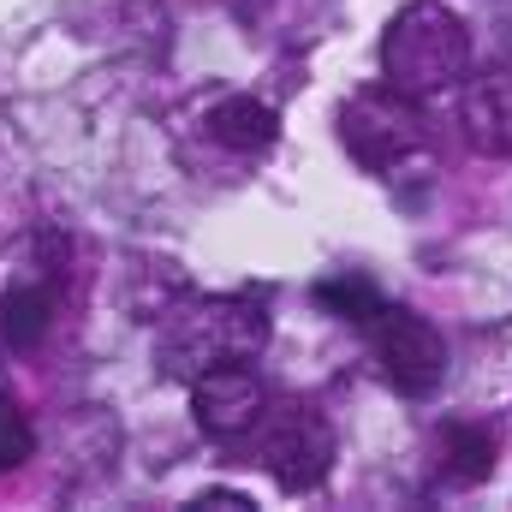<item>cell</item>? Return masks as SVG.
Instances as JSON below:
<instances>
[{
	"label": "cell",
	"instance_id": "cell-1",
	"mask_svg": "<svg viewBox=\"0 0 512 512\" xmlns=\"http://www.w3.org/2000/svg\"><path fill=\"white\" fill-rule=\"evenodd\" d=\"M340 137H346L352 161L387 185H423L441 167V149H435V131L423 120V108L411 96H399L393 84L358 90L340 108Z\"/></svg>",
	"mask_w": 512,
	"mask_h": 512
},
{
	"label": "cell",
	"instance_id": "cell-2",
	"mask_svg": "<svg viewBox=\"0 0 512 512\" xmlns=\"http://www.w3.org/2000/svg\"><path fill=\"white\" fill-rule=\"evenodd\" d=\"M471 72V30L441 0H411L387 18L382 30V84H393L411 102L441 96Z\"/></svg>",
	"mask_w": 512,
	"mask_h": 512
},
{
	"label": "cell",
	"instance_id": "cell-3",
	"mask_svg": "<svg viewBox=\"0 0 512 512\" xmlns=\"http://www.w3.org/2000/svg\"><path fill=\"white\" fill-rule=\"evenodd\" d=\"M262 340H268V316L256 304H245V298H209V304H191L185 316H173V328L161 334L155 358H161L167 376L197 382L215 364L256 358Z\"/></svg>",
	"mask_w": 512,
	"mask_h": 512
},
{
	"label": "cell",
	"instance_id": "cell-4",
	"mask_svg": "<svg viewBox=\"0 0 512 512\" xmlns=\"http://www.w3.org/2000/svg\"><path fill=\"white\" fill-rule=\"evenodd\" d=\"M256 465L286 489V495H310L328 483L334 471V429L322 411L310 405H274L256 417Z\"/></svg>",
	"mask_w": 512,
	"mask_h": 512
},
{
	"label": "cell",
	"instance_id": "cell-5",
	"mask_svg": "<svg viewBox=\"0 0 512 512\" xmlns=\"http://www.w3.org/2000/svg\"><path fill=\"white\" fill-rule=\"evenodd\" d=\"M370 340H376V358H382V376L405 399H429L441 376H447V340L429 316L417 310H393L382 304V316L370 322Z\"/></svg>",
	"mask_w": 512,
	"mask_h": 512
},
{
	"label": "cell",
	"instance_id": "cell-6",
	"mask_svg": "<svg viewBox=\"0 0 512 512\" xmlns=\"http://www.w3.org/2000/svg\"><path fill=\"white\" fill-rule=\"evenodd\" d=\"M268 411V393H262V376L251 370V358H233V364H215L191 382V417L203 435L215 441H239L251 435L256 417Z\"/></svg>",
	"mask_w": 512,
	"mask_h": 512
},
{
	"label": "cell",
	"instance_id": "cell-7",
	"mask_svg": "<svg viewBox=\"0 0 512 512\" xmlns=\"http://www.w3.org/2000/svg\"><path fill=\"white\" fill-rule=\"evenodd\" d=\"M435 453H441V477L453 489H477L495 477V459H501V429L483 423V417H447L435 429Z\"/></svg>",
	"mask_w": 512,
	"mask_h": 512
},
{
	"label": "cell",
	"instance_id": "cell-8",
	"mask_svg": "<svg viewBox=\"0 0 512 512\" xmlns=\"http://www.w3.org/2000/svg\"><path fill=\"white\" fill-rule=\"evenodd\" d=\"M459 131L477 155H512V72H489V78L465 84Z\"/></svg>",
	"mask_w": 512,
	"mask_h": 512
},
{
	"label": "cell",
	"instance_id": "cell-9",
	"mask_svg": "<svg viewBox=\"0 0 512 512\" xmlns=\"http://www.w3.org/2000/svg\"><path fill=\"white\" fill-rule=\"evenodd\" d=\"M209 137L221 149H233V155H262L280 137V114L268 102H256V96H221L209 108Z\"/></svg>",
	"mask_w": 512,
	"mask_h": 512
},
{
	"label": "cell",
	"instance_id": "cell-10",
	"mask_svg": "<svg viewBox=\"0 0 512 512\" xmlns=\"http://www.w3.org/2000/svg\"><path fill=\"white\" fill-rule=\"evenodd\" d=\"M48 316H54V292L48 286H12L0 298V334H6V346L30 352L48 334Z\"/></svg>",
	"mask_w": 512,
	"mask_h": 512
},
{
	"label": "cell",
	"instance_id": "cell-11",
	"mask_svg": "<svg viewBox=\"0 0 512 512\" xmlns=\"http://www.w3.org/2000/svg\"><path fill=\"white\" fill-rule=\"evenodd\" d=\"M316 304L334 310L340 322H364V328H370V322L382 316L387 298L364 280V274H340V280H316Z\"/></svg>",
	"mask_w": 512,
	"mask_h": 512
},
{
	"label": "cell",
	"instance_id": "cell-12",
	"mask_svg": "<svg viewBox=\"0 0 512 512\" xmlns=\"http://www.w3.org/2000/svg\"><path fill=\"white\" fill-rule=\"evenodd\" d=\"M30 453H36V429H30V417H24V405L0 387V477L18 471Z\"/></svg>",
	"mask_w": 512,
	"mask_h": 512
},
{
	"label": "cell",
	"instance_id": "cell-13",
	"mask_svg": "<svg viewBox=\"0 0 512 512\" xmlns=\"http://www.w3.org/2000/svg\"><path fill=\"white\" fill-rule=\"evenodd\" d=\"M191 507H251V495H239V489H203Z\"/></svg>",
	"mask_w": 512,
	"mask_h": 512
}]
</instances>
